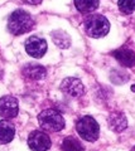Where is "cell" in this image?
Listing matches in <instances>:
<instances>
[{
	"instance_id": "obj_1",
	"label": "cell",
	"mask_w": 135,
	"mask_h": 151,
	"mask_svg": "<svg viewBox=\"0 0 135 151\" xmlns=\"http://www.w3.org/2000/svg\"><path fill=\"white\" fill-rule=\"evenodd\" d=\"M33 27V18L30 17L29 13L23 10V9H18V10L13 12L8 19V30L13 35H22L24 33H28L32 30Z\"/></svg>"
},
{
	"instance_id": "obj_2",
	"label": "cell",
	"mask_w": 135,
	"mask_h": 151,
	"mask_svg": "<svg viewBox=\"0 0 135 151\" xmlns=\"http://www.w3.org/2000/svg\"><path fill=\"white\" fill-rule=\"evenodd\" d=\"M85 33L91 38H102L110 30V23L101 14H92L85 19L83 23Z\"/></svg>"
},
{
	"instance_id": "obj_3",
	"label": "cell",
	"mask_w": 135,
	"mask_h": 151,
	"mask_svg": "<svg viewBox=\"0 0 135 151\" xmlns=\"http://www.w3.org/2000/svg\"><path fill=\"white\" fill-rule=\"evenodd\" d=\"M38 122L42 129L48 132H58L63 130L64 125H66L63 116L53 108L42 111L38 115Z\"/></svg>"
},
{
	"instance_id": "obj_4",
	"label": "cell",
	"mask_w": 135,
	"mask_h": 151,
	"mask_svg": "<svg viewBox=\"0 0 135 151\" xmlns=\"http://www.w3.org/2000/svg\"><path fill=\"white\" fill-rule=\"evenodd\" d=\"M76 131L83 140L95 142L100 136V127L97 121L91 116H82L76 122Z\"/></svg>"
},
{
	"instance_id": "obj_5",
	"label": "cell",
	"mask_w": 135,
	"mask_h": 151,
	"mask_svg": "<svg viewBox=\"0 0 135 151\" xmlns=\"http://www.w3.org/2000/svg\"><path fill=\"white\" fill-rule=\"evenodd\" d=\"M28 146L33 151H47L52 146V141L45 132L35 130L30 132L29 137H28Z\"/></svg>"
},
{
	"instance_id": "obj_6",
	"label": "cell",
	"mask_w": 135,
	"mask_h": 151,
	"mask_svg": "<svg viewBox=\"0 0 135 151\" xmlns=\"http://www.w3.org/2000/svg\"><path fill=\"white\" fill-rule=\"evenodd\" d=\"M61 91L71 98H78L85 93V86L78 78L68 77L61 83Z\"/></svg>"
},
{
	"instance_id": "obj_7",
	"label": "cell",
	"mask_w": 135,
	"mask_h": 151,
	"mask_svg": "<svg viewBox=\"0 0 135 151\" xmlns=\"http://www.w3.org/2000/svg\"><path fill=\"white\" fill-rule=\"evenodd\" d=\"M25 50L33 58H42L47 52V42L40 37H29L25 40Z\"/></svg>"
},
{
	"instance_id": "obj_8",
	"label": "cell",
	"mask_w": 135,
	"mask_h": 151,
	"mask_svg": "<svg viewBox=\"0 0 135 151\" xmlns=\"http://www.w3.org/2000/svg\"><path fill=\"white\" fill-rule=\"evenodd\" d=\"M19 105L18 100L13 96H4L0 98V116L5 120H10L18 116Z\"/></svg>"
},
{
	"instance_id": "obj_9",
	"label": "cell",
	"mask_w": 135,
	"mask_h": 151,
	"mask_svg": "<svg viewBox=\"0 0 135 151\" xmlns=\"http://www.w3.org/2000/svg\"><path fill=\"white\" fill-rule=\"evenodd\" d=\"M22 73L27 79H30V81H39V79H43L45 76H47V69L40 64L28 63L23 67Z\"/></svg>"
},
{
	"instance_id": "obj_10",
	"label": "cell",
	"mask_w": 135,
	"mask_h": 151,
	"mask_svg": "<svg viewBox=\"0 0 135 151\" xmlns=\"http://www.w3.org/2000/svg\"><path fill=\"white\" fill-rule=\"evenodd\" d=\"M108 124L110 130H113L114 132H123L128 127L126 117H125L123 112H118V111L111 112L109 115Z\"/></svg>"
},
{
	"instance_id": "obj_11",
	"label": "cell",
	"mask_w": 135,
	"mask_h": 151,
	"mask_svg": "<svg viewBox=\"0 0 135 151\" xmlns=\"http://www.w3.org/2000/svg\"><path fill=\"white\" fill-rule=\"evenodd\" d=\"M15 136V127L8 120L0 121V145L9 144Z\"/></svg>"
},
{
	"instance_id": "obj_12",
	"label": "cell",
	"mask_w": 135,
	"mask_h": 151,
	"mask_svg": "<svg viewBox=\"0 0 135 151\" xmlns=\"http://www.w3.org/2000/svg\"><path fill=\"white\" fill-rule=\"evenodd\" d=\"M114 57L124 67H134L135 65V52L128 48H121L114 52Z\"/></svg>"
},
{
	"instance_id": "obj_13",
	"label": "cell",
	"mask_w": 135,
	"mask_h": 151,
	"mask_svg": "<svg viewBox=\"0 0 135 151\" xmlns=\"http://www.w3.org/2000/svg\"><path fill=\"white\" fill-rule=\"evenodd\" d=\"M74 6L81 14H90L99 8V0H73Z\"/></svg>"
},
{
	"instance_id": "obj_14",
	"label": "cell",
	"mask_w": 135,
	"mask_h": 151,
	"mask_svg": "<svg viewBox=\"0 0 135 151\" xmlns=\"http://www.w3.org/2000/svg\"><path fill=\"white\" fill-rule=\"evenodd\" d=\"M62 150L63 151H83L85 147L80 142V140L76 139L74 136H67L62 141Z\"/></svg>"
},
{
	"instance_id": "obj_15",
	"label": "cell",
	"mask_w": 135,
	"mask_h": 151,
	"mask_svg": "<svg viewBox=\"0 0 135 151\" xmlns=\"http://www.w3.org/2000/svg\"><path fill=\"white\" fill-rule=\"evenodd\" d=\"M52 40L56 45H58L59 48H68L69 45H71V39H69V37L67 33H64L62 30H56L52 33Z\"/></svg>"
},
{
	"instance_id": "obj_16",
	"label": "cell",
	"mask_w": 135,
	"mask_h": 151,
	"mask_svg": "<svg viewBox=\"0 0 135 151\" xmlns=\"http://www.w3.org/2000/svg\"><path fill=\"white\" fill-rule=\"evenodd\" d=\"M118 6L124 14H131L135 10V0H119Z\"/></svg>"
},
{
	"instance_id": "obj_17",
	"label": "cell",
	"mask_w": 135,
	"mask_h": 151,
	"mask_svg": "<svg viewBox=\"0 0 135 151\" xmlns=\"http://www.w3.org/2000/svg\"><path fill=\"white\" fill-rule=\"evenodd\" d=\"M22 1L28 4V5H39L43 0H22Z\"/></svg>"
},
{
	"instance_id": "obj_18",
	"label": "cell",
	"mask_w": 135,
	"mask_h": 151,
	"mask_svg": "<svg viewBox=\"0 0 135 151\" xmlns=\"http://www.w3.org/2000/svg\"><path fill=\"white\" fill-rule=\"evenodd\" d=\"M131 91L135 92V84H134V86H131Z\"/></svg>"
},
{
	"instance_id": "obj_19",
	"label": "cell",
	"mask_w": 135,
	"mask_h": 151,
	"mask_svg": "<svg viewBox=\"0 0 135 151\" xmlns=\"http://www.w3.org/2000/svg\"><path fill=\"white\" fill-rule=\"evenodd\" d=\"M133 151H135V146H134V147H133Z\"/></svg>"
}]
</instances>
